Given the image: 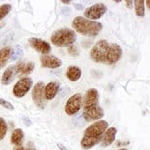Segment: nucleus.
<instances>
[{"mask_svg": "<svg viewBox=\"0 0 150 150\" xmlns=\"http://www.w3.org/2000/svg\"><path fill=\"white\" fill-rule=\"evenodd\" d=\"M89 56L90 59L95 63L114 64L122 58V49L117 43L100 40L90 50Z\"/></svg>", "mask_w": 150, "mask_h": 150, "instance_id": "obj_1", "label": "nucleus"}, {"mask_svg": "<svg viewBox=\"0 0 150 150\" xmlns=\"http://www.w3.org/2000/svg\"><path fill=\"white\" fill-rule=\"evenodd\" d=\"M108 122L104 120L98 121L90 125L84 132L80 145L83 149H90L101 141L102 136L108 129Z\"/></svg>", "mask_w": 150, "mask_h": 150, "instance_id": "obj_2", "label": "nucleus"}, {"mask_svg": "<svg viewBox=\"0 0 150 150\" xmlns=\"http://www.w3.org/2000/svg\"><path fill=\"white\" fill-rule=\"evenodd\" d=\"M72 27L76 31L84 36L94 37L97 36L102 30V24L99 21H93L84 18L76 17L72 22Z\"/></svg>", "mask_w": 150, "mask_h": 150, "instance_id": "obj_3", "label": "nucleus"}, {"mask_svg": "<svg viewBox=\"0 0 150 150\" xmlns=\"http://www.w3.org/2000/svg\"><path fill=\"white\" fill-rule=\"evenodd\" d=\"M76 40V31L69 28H62L54 31L51 37V42L57 47H69Z\"/></svg>", "mask_w": 150, "mask_h": 150, "instance_id": "obj_4", "label": "nucleus"}, {"mask_svg": "<svg viewBox=\"0 0 150 150\" xmlns=\"http://www.w3.org/2000/svg\"><path fill=\"white\" fill-rule=\"evenodd\" d=\"M44 83L40 81L34 85L33 89H32V100H33V102L37 108L42 110L46 107L47 104V100L44 93Z\"/></svg>", "mask_w": 150, "mask_h": 150, "instance_id": "obj_5", "label": "nucleus"}, {"mask_svg": "<svg viewBox=\"0 0 150 150\" xmlns=\"http://www.w3.org/2000/svg\"><path fill=\"white\" fill-rule=\"evenodd\" d=\"M107 11V6L102 3H97L88 6L85 9L84 15L89 21H95V19H100Z\"/></svg>", "mask_w": 150, "mask_h": 150, "instance_id": "obj_6", "label": "nucleus"}, {"mask_svg": "<svg viewBox=\"0 0 150 150\" xmlns=\"http://www.w3.org/2000/svg\"><path fill=\"white\" fill-rule=\"evenodd\" d=\"M33 82L30 77H22L21 78L13 88V94L17 98H22L27 94L31 88Z\"/></svg>", "mask_w": 150, "mask_h": 150, "instance_id": "obj_7", "label": "nucleus"}, {"mask_svg": "<svg viewBox=\"0 0 150 150\" xmlns=\"http://www.w3.org/2000/svg\"><path fill=\"white\" fill-rule=\"evenodd\" d=\"M82 95L79 93H76L73 96H71L67 100L66 106H64V110L68 115H74L77 113L80 110L82 106Z\"/></svg>", "mask_w": 150, "mask_h": 150, "instance_id": "obj_8", "label": "nucleus"}, {"mask_svg": "<svg viewBox=\"0 0 150 150\" xmlns=\"http://www.w3.org/2000/svg\"><path fill=\"white\" fill-rule=\"evenodd\" d=\"M103 116H104V110L99 105L84 109L83 110V118L87 122H93V121L100 120Z\"/></svg>", "mask_w": 150, "mask_h": 150, "instance_id": "obj_9", "label": "nucleus"}, {"mask_svg": "<svg viewBox=\"0 0 150 150\" xmlns=\"http://www.w3.org/2000/svg\"><path fill=\"white\" fill-rule=\"evenodd\" d=\"M99 99H100L99 91H98L96 88L88 89L87 91L86 95H85L84 100H83L84 109L99 105Z\"/></svg>", "mask_w": 150, "mask_h": 150, "instance_id": "obj_10", "label": "nucleus"}, {"mask_svg": "<svg viewBox=\"0 0 150 150\" xmlns=\"http://www.w3.org/2000/svg\"><path fill=\"white\" fill-rule=\"evenodd\" d=\"M29 43L32 48L43 54H47L51 52V45L49 44V42L42 40V39L35 38V37L30 38Z\"/></svg>", "mask_w": 150, "mask_h": 150, "instance_id": "obj_11", "label": "nucleus"}, {"mask_svg": "<svg viewBox=\"0 0 150 150\" xmlns=\"http://www.w3.org/2000/svg\"><path fill=\"white\" fill-rule=\"evenodd\" d=\"M42 66L46 68H58L62 66V61L54 55H43L40 58Z\"/></svg>", "mask_w": 150, "mask_h": 150, "instance_id": "obj_12", "label": "nucleus"}, {"mask_svg": "<svg viewBox=\"0 0 150 150\" xmlns=\"http://www.w3.org/2000/svg\"><path fill=\"white\" fill-rule=\"evenodd\" d=\"M15 67V71L17 76L28 75L34 70L35 64L33 62H19Z\"/></svg>", "mask_w": 150, "mask_h": 150, "instance_id": "obj_13", "label": "nucleus"}, {"mask_svg": "<svg viewBox=\"0 0 150 150\" xmlns=\"http://www.w3.org/2000/svg\"><path fill=\"white\" fill-rule=\"evenodd\" d=\"M117 134V129L115 127H110L108 128L105 133H104L102 139H101V146L106 147L109 146L110 145H112L115 140Z\"/></svg>", "mask_w": 150, "mask_h": 150, "instance_id": "obj_14", "label": "nucleus"}, {"mask_svg": "<svg viewBox=\"0 0 150 150\" xmlns=\"http://www.w3.org/2000/svg\"><path fill=\"white\" fill-rule=\"evenodd\" d=\"M59 88H60V84L58 82H54V81L49 82L44 87V93H45V97H46V100H51L54 99L56 94L58 93Z\"/></svg>", "mask_w": 150, "mask_h": 150, "instance_id": "obj_15", "label": "nucleus"}, {"mask_svg": "<svg viewBox=\"0 0 150 150\" xmlns=\"http://www.w3.org/2000/svg\"><path fill=\"white\" fill-rule=\"evenodd\" d=\"M66 76H67V77L68 78L70 81L76 82V81H77L81 77V76H82V71H81V69L78 67L70 66L67 69Z\"/></svg>", "mask_w": 150, "mask_h": 150, "instance_id": "obj_16", "label": "nucleus"}, {"mask_svg": "<svg viewBox=\"0 0 150 150\" xmlns=\"http://www.w3.org/2000/svg\"><path fill=\"white\" fill-rule=\"evenodd\" d=\"M16 76L17 75H16V71H15V67L14 66L8 67L5 70V72L2 75V78H1L2 84L5 85V86L9 85L13 81V79H14V77Z\"/></svg>", "mask_w": 150, "mask_h": 150, "instance_id": "obj_17", "label": "nucleus"}, {"mask_svg": "<svg viewBox=\"0 0 150 150\" xmlns=\"http://www.w3.org/2000/svg\"><path fill=\"white\" fill-rule=\"evenodd\" d=\"M24 140V133L21 128L15 129L11 134V143L17 146H21Z\"/></svg>", "mask_w": 150, "mask_h": 150, "instance_id": "obj_18", "label": "nucleus"}, {"mask_svg": "<svg viewBox=\"0 0 150 150\" xmlns=\"http://www.w3.org/2000/svg\"><path fill=\"white\" fill-rule=\"evenodd\" d=\"M11 51L12 49L9 46L0 49V69H2L9 60L11 56Z\"/></svg>", "mask_w": 150, "mask_h": 150, "instance_id": "obj_19", "label": "nucleus"}, {"mask_svg": "<svg viewBox=\"0 0 150 150\" xmlns=\"http://www.w3.org/2000/svg\"><path fill=\"white\" fill-rule=\"evenodd\" d=\"M134 8H135V14L138 17H144L146 14V9H145V1L143 0H136L134 1Z\"/></svg>", "mask_w": 150, "mask_h": 150, "instance_id": "obj_20", "label": "nucleus"}, {"mask_svg": "<svg viewBox=\"0 0 150 150\" xmlns=\"http://www.w3.org/2000/svg\"><path fill=\"white\" fill-rule=\"evenodd\" d=\"M22 55H23V50H22L21 46H19V45H17V46L11 51V60L12 61H16V60L19 59Z\"/></svg>", "mask_w": 150, "mask_h": 150, "instance_id": "obj_21", "label": "nucleus"}, {"mask_svg": "<svg viewBox=\"0 0 150 150\" xmlns=\"http://www.w3.org/2000/svg\"><path fill=\"white\" fill-rule=\"evenodd\" d=\"M12 9V6L10 4H3L2 6H0V21L8 14Z\"/></svg>", "mask_w": 150, "mask_h": 150, "instance_id": "obj_22", "label": "nucleus"}, {"mask_svg": "<svg viewBox=\"0 0 150 150\" xmlns=\"http://www.w3.org/2000/svg\"><path fill=\"white\" fill-rule=\"evenodd\" d=\"M6 132H8V125H6V122L2 117H0V141L4 139V137L6 134Z\"/></svg>", "mask_w": 150, "mask_h": 150, "instance_id": "obj_23", "label": "nucleus"}, {"mask_svg": "<svg viewBox=\"0 0 150 150\" xmlns=\"http://www.w3.org/2000/svg\"><path fill=\"white\" fill-rule=\"evenodd\" d=\"M67 51H68V54H69L71 56L76 57V56H77L78 54H79V50H78L77 47L75 46L74 44H73V45H71V46H69L68 49H67Z\"/></svg>", "mask_w": 150, "mask_h": 150, "instance_id": "obj_24", "label": "nucleus"}, {"mask_svg": "<svg viewBox=\"0 0 150 150\" xmlns=\"http://www.w3.org/2000/svg\"><path fill=\"white\" fill-rule=\"evenodd\" d=\"M0 105L3 106L4 108L6 109H8V110H14V106L12 105V104L8 101H6L3 99H0Z\"/></svg>", "mask_w": 150, "mask_h": 150, "instance_id": "obj_25", "label": "nucleus"}, {"mask_svg": "<svg viewBox=\"0 0 150 150\" xmlns=\"http://www.w3.org/2000/svg\"><path fill=\"white\" fill-rule=\"evenodd\" d=\"M125 4H126V6L128 8H133V6H134V1H132V0H126L125 1Z\"/></svg>", "mask_w": 150, "mask_h": 150, "instance_id": "obj_26", "label": "nucleus"}, {"mask_svg": "<svg viewBox=\"0 0 150 150\" xmlns=\"http://www.w3.org/2000/svg\"><path fill=\"white\" fill-rule=\"evenodd\" d=\"M22 119H23V122H24V123H25L26 125H31V122L29 120V118H27V117L24 116Z\"/></svg>", "mask_w": 150, "mask_h": 150, "instance_id": "obj_27", "label": "nucleus"}, {"mask_svg": "<svg viewBox=\"0 0 150 150\" xmlns=\"http://www.w3.org/2000/svg\"><path fill=\"white\" fill-rule=\"evenodd\" d=\"M75 8L76 9H78V10H81V9H83V6H81L80 4H76L75 5Z\"/></svg>", "mask_w": 150, "mask_h": 150, "instance_id": "obj_28", "label": "nucleus"}, {"mask_svg": "<svg viewBox=\"0 0 150 150\" xmlns=\"http://www.w3.org/2000/svg\"><path fill=\"white\" fill-rule=\"evenodd\" d=\"M58 147L60 148V150H68V149H67V148L66 146H64L63 145H60V144L58 145Z\"/></svg>", "mask_w": 150, "mask_h": 150, "instance_id": "obj_29", "label": "nucleus"}, {"mask_svg": "<svg viewBox=\"0 0 150 150\" xmlns=\"http://www.w3.org/2000/svg\"><path fill=\"white\" fill-rule=\"evenodd\" d=\"M62 3L68 5V4H71V1H70V0H62Z\"/></svg>", "mask_w": 150, "mask_h": 150, "instance_id": "obj_30", "label": "nucleus"}, {"mask_svg": "<svg viewBox=\"0 0 150 150\" xmlns=\"http://www.w3.org/2000/svg\"><path fill=\"white\" fill-rule=\"evenodd\" d=\"M13 150H26L23 146H18V147H16V148H14Z\"/></svg>", "mask_w": 150, "mask_h": 150, "instance_id": "obj_31", "label": "nucleus"}, {"mask_svg": "<svg viewBox=\"0 0 150 150\" xmlns=\"http://www.w3.org/2000/svg\"><path fill=\"white\" fill-rule=\"evenodd\" d=\"M146 5H147V6H148V8L150 9V0H147V1H146Z\"/></svg>", "mask_w": 150, "mask_h": 150, "instance_id": "obj_32", "label": "nucleus"}, {"mask_svg": "<svg viewBox=\"0 0 150 150\" xmlns=\"http://www.w3.org/2000/svg\"><path fill=\"white\" fill-rule=\"evenodd\" d=\"M118 150H128V149H126V148H121V149H118Z\"/></svg>", "mask_w": 150, "mask_h": 150, "instance_id": "obj_33", "label": "nucleus"}, {"mask_svg": "<svg viewBox=\"0 0 150 150\" xmlns=\"http://www.w3.org/2000/svg\"><path fill=\"white\" fill-rule=\"evenodd\" d=\"M121 1H120V0H116V1H115V3H120Z\"/></svg>", "mask_w": 150, "mask_h": 150, "instance_id": "obj_34", "label": "nucleus"}]
</instances>
